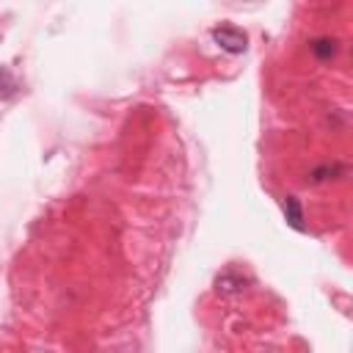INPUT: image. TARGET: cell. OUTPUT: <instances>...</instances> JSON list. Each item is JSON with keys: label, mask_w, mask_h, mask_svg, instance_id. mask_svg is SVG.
<instances>
[{"label": "cell", "mask_w": 353, "mask_h": 353, "mask_svg": "<svg viewBox=\"0 0 353 353\" xmlns=\"http://www.w3.org/2000/svg\"><path fill=\"white\" fill-rule=\"evenodd\" d=\"M212 39H215V44H218L221 50H226V52H232V55H240V52H245V47H248L245 33L237 30V28H232V25L215 28V30H212Z\"/></svg>", "instance_id": "cell-1"}, {"label": "cell", "mask_w": 353, "mask_h": 353, "mask_svg": "<svg viewBox=\"0 0 353 353\" xmlns=\"http://www.w3.org/2000/svg\"><path fill=\"white\" fill-rule=\"evenodd\" d=\"M284 215H287V221H290V226L292 229H303V210H301V201L295 199V196H287L284 199Z\"/></svg>", "instance_id": "cell-2"}, {"label": "cell", "mask_w": 353, "mask_h": 353, "mask_svg": "<svg viewBox=\"0 0 353 353\" xmlns=\"http://www.w3.org/2000/svg\"><path fill=\"white\" fill-rule=\"evenodd\" d=\"M312 50H314V55L317 58H331L334 52H336V41L334 39H317V41H312Z\"/></svg>", "instance_id": "cell-3"}, {"label": "cell", "mask_w": 353, "mask_h": 353, "mask_svg": "<svg viewBox=\"0 0 353 353\" xmlns=\"http://www.w3.org/2000/svg\"><path fill=\"white\" fill-rule=\"evenodd\" d=\"M243 284H245L243 279H232V276H221V279H218V290H221V292H237Z\"/></svg>", "instance_id": "cell-4"}]
</instances>
